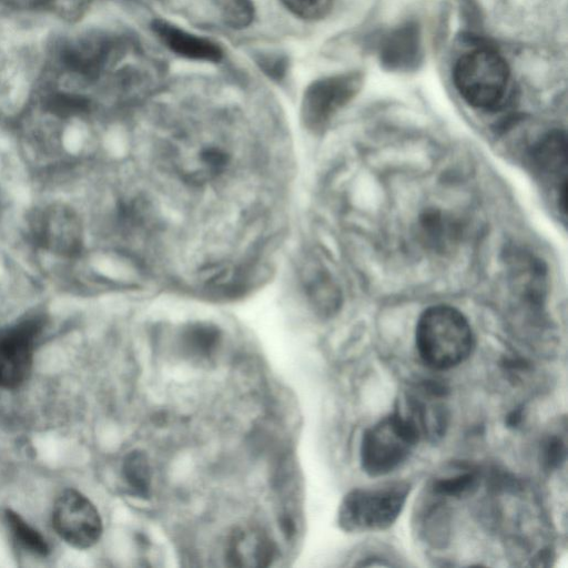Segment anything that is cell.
Instances as JSON below:
<instances>
[{
  "label": "cell",
  "mask_w": 568,
  "mask_h": 568,
  "mask_svg": "<svg viewBox=\"0 0 568 568\" xmlns=\"http://www.w3.org/2000/svg\"><path fill=\"white\" fill-rule=\"evenodd\" d=\"M123 476L134 494L144 498L149 495L151 469L143 453L132 452L126 456L123 463Z\"/></svg>",
  "instance_id": "obj_18"
},
{
  "label": "cell",
  "mask_w": 568,
  "mask_h": 568,
  "mask_svg": "<svg viewBox=\"0 0 568 568\" xmlns=\"http://www.w3.org/2000/svg\"><path fill=\"white\" fill-rule=\"evenodd\" d=\"M274 556V542L256 528L236 529L227 541L226 559L231 566L265 567Z\"/></svg>",
  "instance_id": "obj_12"
},
{
  "label": "cell",
  "mask_w": 568,
  "mask_h": 568,
  "mask_svg": "<svg viewBox=\"0 0 568 568\" xmlns=\"http://www.w3.org/2000/svg\"><path fill=\"white\" fill-rule=\"evenodd\" d=\"M41 329L39 321L20 323L0 336V386L16 388L28 377L33 343Z\"/></svg>",
  "instance_id": "obj_9"
},
{
  "label": "cell",
  "mask_w": 568,
  "mask_h": 568,
  "mask_svg": "<svg viewBox=\"0 0 568 568\" xmlns=\"http://www.w3.org/2000/svg\"><path fill=\"white\" fill-rule=\"evenodd\" d=\"M295 17L306 21L325 18L332 10L334 0H280Z\"/></svg>",
  "instance_id": "obj_20"
},
{
  "label": "cell",
  "mask_w": 568,
  "mask_h": 568,
  "mask_svg": "<svg viewBox=\"0 0 568 568\" xmlns=\"http://www.w3.org/2000/svg\"><path fill=\"white\" fill-rule=\"evenodd\" d=\"M33 7L42 8L64 20H78L89 9L92 0H28Z\"/></svg>",
  "instance_id": "obj_19"
},
{
  "label": "cell",
  "mask_w": 568,
  "mask_h": 568,
  "mask_svg": "<svg viewBox=\"0 0 568 568\" xmlns=\"http://www.w3.org/2000/svg\"><path fill=\"white\" fill-rule=\"evenodd\" d=\"M304 287L308 300L317 312L331 314L337 306V293L328 276L318 268H304Z\"/></svg>",
  "instance_id": "obj_13"
},
{
  "label": "cell",
  "mask_w": 568,
  "mask_h": 568,
  "mask_svg": "<svg viewBox=\"0 0 568 568\" xmlns=\"http://www.w3.org/2000/svg\"><path fill=\"white\" fill-rule=\"evenodd\" d=\"M221 333L209 323H194L185 326L181 334L182 346L195 356H207L219 345Z\"/></svg>",
  "instance_id": "obj_15"
},
{
  "label": "cell",
  "mask_w": 568,
  "mask_h": 568,
  "mask_svg": "<svg viewBox=\"0 0 568 568\" xmlns=\"http://www.w3.org/2000/svg\"><path fill=\"white\" fill-rule=\"evenodd\" d=\"M566 440L554 434L547 437L541 444V462L546 469L552 470L565 462L566 459Z\"/></svg>",
  "instance_id": "obj_22"
},
{
  "label": "cell",
  "mask_w": 568,
  "mask_h": 568,
  "mask_svg": "<svg viewBox=\"0 0 568 568\" xmlns=\"http://www.w3.org/2000/svg\"><path fill=\"white\" fill-rule=\"evenodd\" d=\"M242 142L223 131L182 133L168 145L171 168L192 186L215 184L229 176L241 160Z\"/></svg>",
  "instance_id": "obj_1"
},
{
  "label": "cell",
  "mask_w": 568,
  "mask_h": 568,
  "mask_svg": "<svg viewBox=\"0 0 568 568\" xmlns=\"http://www.w3.org/2000/svg\"><path fill=\"white\" fill-rule=\"evenodd\" d=\"M409 490V484L393 481L348 491L338 507L339 527L355 534L389 528L400 515Z\"/></svg>",
  "instance_id": "obj_4"
},
{
  "label": "cell",
  "mask_w": 568,
  "mask_h": 568,
  "mask_svg": "<svg viewBox=\"0 0 568 568\" xmlns=\"http://www.w3.org/2000/svg\"><path fill=\"white\" fill-rule=\"evenodd\" d=\"M151 29L171 52L181 58L210 63H217L223 59V50L216 42L189 32L168 20L154 19Z\"/></svg>",
  "instance_id": "obj_11"
},
{
  "label": "cell",
  "mask_w": 568,
  "mask_h": 568,
  "mask_svg": "<svg viewBox=\"0 0 568 568\" xmlns=\"http://www.w3.org/2000/svg\"><path fill=\"white\" fill-rule=\"evenodd\" d=\"M474 343L467 318L452 306H432L418 320L416 348L423 363L434 371L462 364L471 354Z\"/></svg>",
  "instance_id": "obj_2"
},
{
  "label": "cell",
  "mask_w": 568,
  "mask_h": 568,
  "mask_svg": "<svg viewBox=\"0 0 568 568\" xmlns=\"http://www.w3.org/2000/svg\"><path fill=\"white\" fill-rule=\"evenodd\" d=\"M254 59L260 70L273 81L280 82L287 74L290 61L284 53L273 51L261 52Z\"/></svg>",
  "instance_id": "obj_21"
},
{
  "label": "cell",
  "mask_w": 568,
  "mask_h": 568,
  "mask_svg": "<svg viewBox=\"0 0 568 568\" xmlns=\"http://www.w3.org/2000/svg\"><path fill=\"white\" fill-rule=\"evenodd\" d=\"M221 20L234 30L248 28L255 18L253 0H213Z\"/></svg>",
  "instance_id": "obj_17"
},
{
  "label": "cell",
  "mask_w": 568,
  "mask_h": 568,
  "mask_svg": "<svg viewBox=\"0 0 568 568\" xmlns=\"http://www.w3.org/2000/svg\"><path fill=\"white\" fill-rule=\"evenodd\" d=\"M6 518L13 537L26 550L39 556L49 554L50 548L43 536L26 523L19 514L7 509Z\"/></svg>",
  "instance_id": "obj_16"
},
{
  "label": "cell",
  "mask_w": 568,
  "mask_h": 568,
  "mask_svg": "<svg viewBox=\"0 0 568 568\" xmlns=\"http://www.w3.org/2000/svg\"><path fill=\"white\" fill-rule=\"evenodd\" d=\"M478 485V474L475 470L465 469L453 475L435 478L430 485V490L437 498H463L471 495Z\"/></svg>",
  "instance_id": "obj_14"
},
{
  "label": "cell",
  "mask_w": 568,
  "mask_h": 568,
  "mask_svg": "<svg viewBox=\"0 0 568 568\" xmlns=\"http://www.w3.org/2000/svg\"><path fill=\"white\" fill-rule=\"evenodd\" d=\"M52 523L58 535L75 548H89L102 534V521L94 505L81 493L68 489L55 500Z\"/></svg>",
  "instance_id": "obj_8"
},
{
  "label": "cell",
  "mask_w": 568,
  "mask_h": 568,
  "mask_svg": "<svg viewBox=\"0 0 568 568\" xmlns=\"http://www.w3.org/2000/svg\"><path fill=\"white\" fill-rule=\"evenodd\" d=\"M33 242L58 255L73 256L81 251L82 227L73 210L63 204H49L34 210L29 217Z\"/></svg>",
  "instance_id": "obj_7"
},
{
  "label": "cell",
  "mask_w": 568,
  "mask_h": 568,
  "mask_svg": "<svg viewBox=\"0 0 568 568\" xmlns=\"http://www.w3.org/2000/svg\"><path fill=\"white\" fill-rule=\"evenodd\" d=\"M521 419H523V410L516 409V410H513L507 416L506 423L509 427H516L521 423Z\"/></svg>",
  "instance_id": "obj_23"
},
{
  "label": "cell",
  "mask_w": 568,
  "mask_h": 568,
  "mask_svg": "<svg viewBox=\"0 0 568 568\" xmlns=\"http://www.w3.org/2000/svg\"><path fill=\"white\" fill-rule=\"evenodd\" d=\"M423 433L403 409L367 428L361 442V466L372 477L385 476L408 459Z\"/></svg>",
  "instance_id": "obj_3"
},
{
  "label": "cell",
  "mask_w": 568,
  "mask_h": 568,
  "mask_svg": "<svg viewBox=\"0 0 568 568\" xmlns=\"http://www.w3.org/2000/svg\"><path fill=\"white\" fill-rule=\"evenodd\" d=\"M453 79L457 91L468 104L488 110L504 101L510 70L499 53L480 48L466 52L456 61Z\"/></svg>",
  "instance_id": "obj_5"
},
{
  "label": "cell",
  "mask_w": 568,
  "mask_h": 568,
  "mask_svg": "<svg viewBox=\"0 0 568 568\" xmlns=\"http://www.w3.org/2000/svg\"><path fill=\"white\" fill-rule=\"evenodd\" d=\"M379 61L386 70L407 72L422 62V37L418 24L407 21L388 31L378 45Z\"/></svg>",
  "instance_id": "obj_10"
},
{
  "label": "cell",
  "mask_w": 568,
  "mask_h": 568,
  "mask_svg": "<svg viewBox=\"0 0 568 568\" xmlns=\"http://www.w3.org/2000/svg\"><path fill=\"white\" fill-rule=\"evenodd\" d=\"M359 72L339 73L313 81L304 91L301 116L307 129H324L361 90Z\"/></svg>",
  "instance_id": "obj_6"
}]
</instances>
